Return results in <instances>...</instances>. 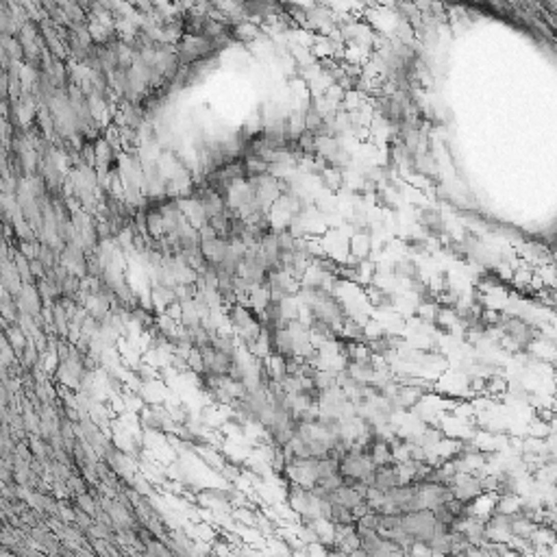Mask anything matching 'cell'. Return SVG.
Instances as JSON below:
<instances>
[{
    "label": "cell",
    "mask_w": 557,
    "mask_h": 557,
    "mask_svg": "<svg viewBox=\"0 0 557 557\" xmlns=\"http://www.w3.org/2000/svg\"><path fill=\"white\" fill-rule=\"evenodd\" d=\"M420 224H422L424 231H429L431 235L444 233V220H442V216L436 209H424L420 214Z\"/></svg>",
    "instance_id": "6da1fadb"
}]
</instances>
